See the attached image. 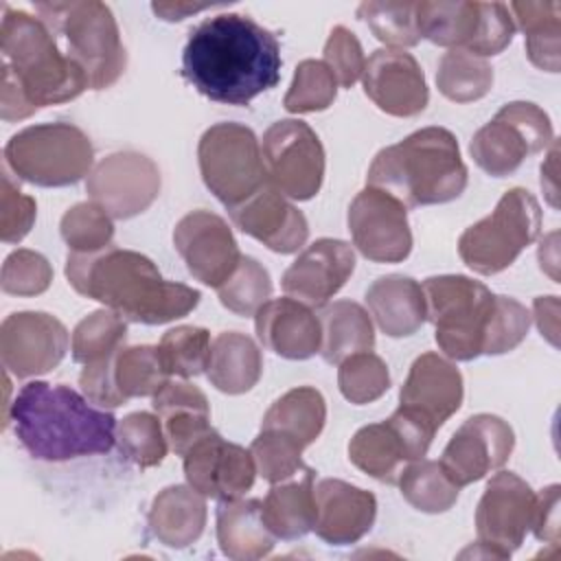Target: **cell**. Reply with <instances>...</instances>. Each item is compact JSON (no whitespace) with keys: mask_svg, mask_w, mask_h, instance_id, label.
I'll return each mask as SVG.
<instances>
[{"mask_svg":"<svg viewBox=\"0 0 561 561\" xmlns=\"http://www.w3.org/2000/svg\"><path fill=\"white\" fill-rule=\"evenodd\" d=\"M280 44L250 15L202 20L182 50V77L206 99L248 105L280 81Z\"/></svg>","mask_w":561,"mask_h":561,"instance_id":"cell-1","label":"cell"},{"mask_svg":"<svg viewBox=\"0 0 561 561\" xmlns=\"http://www.w3.org/2000/svg\"><path fill=\"white\" fill-rule=\"evenodd\" d=\"M66 278L77 294L103 302L129 322L164 324L191 313L202 294L162 278L156 263L134 250L105 248L66 259Z\"/></svg>","mask_w":561,"mask_h":561,"instance_id":"cell-2","label":"cell"},{"mask_svg":"<svg viewBox=\"0 0 561 561\" xmlns=\"http://www.w3.org/2000/svg\"><path fill=\"white\" fill-rule=\"evenodd\" d=\"M9 421L22 447L46 462L110 451L118 425L112 412L70 386L46 381H28L20 388L9 408Z\"/></svg>","mask_w":561,"mask_h":561,"instance_id":"cell-3","label":"cell"},{"mask_svg":"<svg viewBox=\"0 0 561 561\" xmlns=\"http://www.w3.org/2000/svg\"><path fill=\"white\" fill-rule=\"evenodd\" d=\"M368 186L383 188L405 208L460 197L467 188V167L456 136L432 125L383 147L368 169Z\"/></svg>","mask_w":561,"mask_h":561,"instance_id":"cell-4","label":"cell"},{"mask_svg":"<svg viewBox=\"0 0 561 561\" xmlns=\"http://www.w3.org/2000/svg\"><path fill=\"white\" fill-rule=\"evenodd\" d=\"M2 66H7L28 103L39 110L77 99L90 88L83 68L61 53L42 18L4 7L0 26Z\"/></svg>","mask_w":561,"mask_h":561,"instance_id":"cell-5","label":"cell"},{"mask_svg":"<svg viewBox=\"0 0 561 561\" xmlns=\"http://www.w3.org/2000/svg\"><path fill=\"white\" fill-rule=\"evenodd\" d=\"M35 11L64 37L66 55L75 59L92 90H105L118 81L127 66V53L112 9L99 0L37 2Z\"/></svg>","mask_w":561,"mask_h":561,"instance_id":"cell-6","label":"cell"},{"mask_svg":"<svg viewBox=\"0 0 561 561\" xmlns=\"http://www.w3.org/2000/svg\"><path fill=\"white\" fill-rule=\"evenodd\" d=\"M421 287L438 348L458 362L480 357L495 294L462 274L430 276Z\"/></svg>","mask_w":561,"mask_h":561,"instance_id":"cell-7","label":"cell"},{"mask_svg":"<svg viewBox=\"0 0 561 561\" xmlns=\"http://www.w3.org/2000/svg\"><path fill=\"white\" fill-rule=\"evenodd\" d=\"M4 162L35 186H68L92 171L94 147L72 123H42L13 134L4 147Z\"/></svg>","mask_w":561,"mask_h":561,"instance_id":"cell-8","label":"cell"},{"mask_svg":"<svg viewBox=\"0 0 561 561\" xmlns=\"http://www.w3.org/2000/svg\"><path fill=\"white\" fill-rule=\"evenodd\" d=\"M541 228V208L526 188L506 191L493 213L469 226L458 239L462 263L476 274L491 276L508 265L528 248Z\"/></svg>","mask_w":561,"mask_h":561,"instance_id":"cell-9","label":"cell"},{"mask_svg":"<svg viewBox=\"0 0 561 561\" xmlns=\"http://www.w3.org/2000/svg\"><path fill=\"white\" fill-rule=\"evenodd\" d=\"M197 162L204 184L226 208L243 204L270 182L259 138L241 123L208 127L197 145Z\"/></svg>","mask_w":561,"mask_h":561,"instance_id":"cell-10","label":"cell"},{"mask_svg":"<svg viewBox=\"0 0 561 561\" xmlns=\"http://www.w3.org/2000/svg\"><path fill=\"white\" fill-rule=\"evenodd\" d=\"M552 140L548 114L535 103L513 101L473 134L469 151L484 173L504 178L515 173L528 156L543 151Z\"/></svg>","mask_w":561,"mask_h":561,"instance_id":"cell-11","label":"cell"},{"mask_svg":"<svg viewBox=\"0 0 561 561\" xmlns=\"http://www.w3.org/2000/svg\"><path fill=\"white\" fill-rule=\"evenodd\" d=\"M434 434L427 421L397 408L386 421L364 425L353 434L348 458L370 478L394 484L403 465L427 454Z\"/></svg>","mask_w":561,"mask_h":561,"instance_id":"cell-12","label":"cell"},{"mask_svg":"<svg viewBox=\"0 0 561 561\" xmlns=\"http://www.w3.org/2000/svg\"><path fill=\"white\" fill-rule=\"evenodd\" d=\"M270 182L289 199H311L324 180V149L318 134L298 118L267 127L261 140Z\"/></svg>","mask_w":561,"mask_h":561,"instance_id":"cell-13","label":"cell"},{"mask_svg":"<svg viewBox=\"0 0 561 561\" xmlns=\"http://www.w3.org/2000/svg\"><path fill=\"white\" fill-rule=\"evenodd\" d=\"M537 495L526 480L513 471H497L476 508L478 543L486 557L508 559L533 526Z\"/></svg>","mask_w":561,"mask_h":561,"instance_id":"cell-14","label":"cell"},{"mask_svg":"<svg viewBox=\"0 0 561 561\" xmlns=\"http://www.w3.org/2000/svg\"><path fill=\"white\" fill-rule=\"evenodd\" d=\"M85 191L112 219H129L156 202L160 171L145 153L116 151L92 167Z\"/></svg>","mask_w":561,"mask_h":561,"instance_id":"cell-15","label":"cell"},{"mask_svg":"<svg viewBox=\"0 0 561 561\" xmlns=\"http://www.w3.org/2000/svg\"><path fill=\"white\" fill-rule=\"evenodd\" d=\"M353 245L375 263H399L412 252L408 208L377 186L362 188L348 206Z\"/></svg>","mask_w":561,"mask_h":561,"instance_id":"cell-16","label":"cell"},{"mask_svg":"<svg viewBox=\"0 0 561 561\" xmlns=\"http://www.w3.org/2000/svg\"><path fill=\"white\" fill-rule=\"evenodd\" d=\"M68 331L50 313L20 311L2 320L0 357L7 373L18 379L46 375L68 353Z\"/></svg>","mask_w":561,"mask_h":561,"instance_id":"cell-17","label":"cell"},{"mask_svg":"<svg viewBox=\"0 0 561 561\" xmlns=\"http://www.w3.org/2000/svg\"><path fill=\"white\" fill-rule=\"evenodd\" d=\"M513 427L495 414L469 416L449 438L438 460L456 486L482 480L489 471L500 469L513 454Z\"/></svg>","mask_w":561,"mask_h":561,"instance_id":"cell-18","label":"cell"},{"mask_svg":"<svg viewBox=\"0 0 561 561\" xmlns=\"http://www.w3.org/2000/svg\"><path fill=\"white\" fill-rule=\"evenodd\" d=\"M173 245L186 270L204 285L219 287L241 261L237 239L228 224L210 210H191L173 230Z\"/></svg>","mask_w":561,"mask_h":561,"instance_id":"cell-19","label":"cell"},{"mask_svg":"<svg viewBox=\"0 0 561 561\" xmlns=\"http://www.w3.org/2000/svg\"><path fill=\"white\" fill-rule=\"evenodd\" d=\"M184 476L204 497L219 502L243 497L256 476L252 451L224 440L215 430L199 438L184 456Z\"/></svg>","mask_w":561,"mask_h":561,"instance_id":"cell-20","label":"cell"},{"mask_svg":"<svg viewBox=\"0 0 561 561\" xmlns=\"http://www.w3.org/2000/svg\"><path fill=\"white\" fill-rule=\"evenodd\" d=\"M366 96L390 116H416L430 101L425 75L419 61L401 48H379L364 66Z\"/></svg>","mask_w":561,"mask_h":561,"instance_id":"cell-21","label":"cell"},{"mask_svg":"<svg viewBox=\"0 0 561 561\" xmlns=\"http://www.w3.org/2000/svg\"><path fill=\"white\" fill-rule=\"evenodd\" d=\"M355 252L342 239L322 237L307 245L283 274V291L309 307L327 305L351 278Z\"/></svg>","mask_w":561,"mask_h":561,"instance_id":"cell-22","label":"cell"},{"mask_svg":"<svg viewBox=\"0 0 561 561\" xmlns=\"http://www.w3.org/2000/svg\"><path fill=\"white\" fill-rule=\"evenodd\" d=\"M234 226L278 254L298 252L309 237L305 215L267 182L243 204L228 208Z\"/></svg>","mask_w":561,"mask_h":561,"instance_id":"cell-23","label":"cell"},{"mask_svg":"<svg viewBox=\"0 0 561 561\" xmlns=\"http://www.w3.org/2000/svg\"><path fill=\"white\" fill-rule=\"evenodd\" d=\"M462 375L438 353L419 355L399 392V408L438 430L462 403Z\"/></svg>","mask_w":561,"mask_h":561,"instance_id":"cell-24","label":"cell"},{"mask_svg":"<svg viewBox=\"0 0 561 561\" xmlns=\"http://www.w3.org/2000/svg\"><path fill=\"white\" fill-rule=\"evenodd\" d=\"M316 495V535L331 546L359 541L375 524L377 497L351 482L322 478L313 484Z\"/></svg>","mask_w":561,"mask_h":561,"instance_id":"cell-25","label":"cell"},{"mask_svg":"<svg viewBox=\"0 0 561 561\" xmlns=\"http://www.w3.org/2000/svg\"><path fill=\"white\" fill-rule=\"evenodd\" d=\"M254 327L263 346L285 359H309L320 353V318L296 298H270L254 313Z\"/></svg>","mask_w":561,"mask_h":561,"instance_id":"cell-26","label":"cell"},{"mask_svg":"<svg viewBox=\"0 0 561 561\" xmlns=\"http://www.w3.org/2000/svg\"><path fill=\"white\" fill-rule=\"evenodd\" d=\"M151 405L162 421L171 449L178 456H184L199 438L213 432L208 399L188 381H169L153 397Z\"/></svg>","mask_w":561,"mask_h":561,"instance_id":"cell-27","label":"cell"},{"mask_svg":"<svg viewBox=\"0 0 561 561\" xmlns=\"http://www.w3.org/2000/svg\"><path fill=\"white\" fill-rule=\"evenodd\" d=\"M366 305L377 327L390 337H408L427 320L423 287L403 274H388L366 289Z\"/></svg>","mask_w":561,"mask_h":561,"instance_id":"cell-28","label":"cell"},{"mask_svg":"<svg viewBox=\"0 0 561 561\" xmlns=\"http://www.w3.org/2000/svg\"><path fill=\"white\" fill-rule=\"evenodd\" d=\"M147 524L160 543L169 548H186L204 533L206 500L193 486H167L153 497Z\"/></svg>","mask_w":561,"mask_h":561,"instance_id":"cell-29","label":"cell"},{"mask_svg":"<svg viewBox=\"0 0 561 561\" xmlns=\"http://www.w3.org/2000/svg\"><path fill=\"white\" fill-rule=\"evenodd\" d=\"M261 500H226L217 506V543L228 559L256 561L272 552L276 537L263 522Z\"/></svg>","mask_w":561,"mask_h":561,"instance_id":"cell-30","label":"cell"},{"mask_svg":"<svg viewBox=\"0 0 561 561\" xmlns=\"http://www.w3.org/2000/svg\"><path fill=\"white\" fill-rule=\"evenodd\" d=\"M316 471L305 467L296 476L272 484L263 500V522L276 539H300L313 530L316 524Z\"/></svg>","mask_w":561,"mask_h":561,"instance_id":"cell-31","label":"cell"},{"mask_svg":"<svg viewBox=\"0 0 561 561\" xmlns=\"http://www.w3.org/2000/svg\"><path fill=\"white\" fill-rule=\"evenodd\" d=\"M263 373V355L252 337L224 331L210 344L206 366L208 381L226 394H243L256 386Z\"/></svg>","mask_w":561,"mask_h":561,"instance_id":"cell-32","label":"cell"},{"mask_svg":"<svg viewBox=\"0 0 561 561\" xmlns=\"http://www.w3.org/2000/svg\"><path fill=\"white\" fill-rule=\"evenodd\" d=\"M322 346L320 355L327 364H340L348 355L373 351L375 329L368 311L353 300H335L322 305L320 313Z\"/></svg>","mask_w":561,"mask_h":561,"instance_id":"cell-33","label":"cell"},{"mask_svg":"<svg viewBox=\"0 0 561 561\" xmlns=\"http://www.w3.org/2000/svg\"><path fill=\"white\" fill-rule=\"evenodd\" d=\"M515 28L526 35V55L533 66L559 72L561 68V4L559 2H511Z\"/></svg>","mask_w":561,"mask_h":561,"instance_id":"cell-34","label":"cell"},{"mask_svg":"<svg viewBox=\"0 0 561 561\" xmlns=\"http://www.w3.org/2000/svg\"><path fill=\"white\" fill-rule=\"evenodd\" d=\"M324 421L327 403L322 392L311 386H298L270 405L261 421V430H278L307 447L320 436Z\"/></svg>","mask_w":561,"mask_h":561,"instance_id":"cell-35","label":"cell"},{"mask_svg":"<svg viewBox=\"0 0 561 561\" xmlns=\"http://www.w3.org/2000/svg\"><path fill=\"white\" fill-rule=\"evenodd\" d=\"M419 35L436 46L467 48L478 31V2L421 0L414 4Z\"/></svg>","mask_w":561,"mask_h":561,"instance_id":"cell-36","label":"cell"},{"mask_svg":"<svg viewBox=\"0 0 561 561\" xmlns=\"http://www.w3.org/2000/svg\"><path fill=\"white\" fill-rule=\"evenodd\" d=\"M397 484L401 489L403 500L414 506L421 513H445L449 511L460 493V486H456L438 460H412L408 462Z\"/></svg>","mask_w":561,"mask_h":561,"instance_id":"cell-37","label":"cell"},{"mask_svg":"<svg viewBox=\"0 0 561 561\" xmlns=\"http://www.w3.org/2000/svg\"><path fill=\"white\" fill-rule=\"evenodd\" d=\"M436 85L449 101L471 103L489 94L493 85V68L486 59L476 57L465 48H451L438 61Z\"/></svg>","mask_w":561,"mask_h":561,"instance_id":"cell-38","label":"cell"},{"mask_svg":"<svg viewBox=\"0 0 561 561\" xmlns=\"http://www.w3.org/2000/svg\"><path fill=\"white\" fill-rule=\"evenodd\" d=\"M114 381L129 401L134 397H156L169 381L158 346H123L114 357Z\"/></svg>","mask_w":561,"mask_h":561,"instance_id":"cell-39","label":"cell"},{"mask_svg":"<svg viewBox=\"0 0 561 561\" xmlns=\"http://www.w3.org/2000/svg\"><path fill=\"white\" fill-rule=\"evenodd\" d=\"M127 340V322L112 309H96L85 316L72 331V359L77 364H94L114 357Z\"/></svg>","mask_w":561,"mask_h":561,"instance_id":"cell-40","label":"cell"},{"mask_svg":"<svg viewBox=\"0 0 561 561\" xmlns=\"http://www.w3.org/2000/svg\"><path fill=\"white\" fill-rule=\"evenodd\" d=\"M167 443L158 414L131 412L116 425V445L121 454L140 469L160 465L167 456Z\"/></svg>","mask_w":561,"mask_h":561,"instance_id":"cell-41","label":"cell"},{"mask_svg":"<svg viewBox=\"0 0 561 561\" xmlns=\"http://www.w3.org/2000/svg\"><path fill=\"white\" fill-rule=\"evenodd\" d=\"M416 2L403 0H370L357 7V18L368 24L373 35L390 48H408L421 42L416 18H414Z\"/></svg>","mask_w":561,"mask_h":561,"instance_id":"cell-42","label":"cell"},{"mask_svg":"<svg viewBox=\"0 0 561 561\" xmlns=\"http://www.w3.org/2000/svg\"><path fill=\"white\" fill-rule=\"evenodd\" d=\"M210 333L202 327L182 324L175 329H169L160 344V357L167 368V373L173 377H197L206 370L208 357H210Z\"/></svg>","mask_w":561,"mask_h":561,"instance_id":"cell-43","label":"cell"},{"mask_svg":"<svg viewBox=\"0 0 561 561\" xmlns=\"http://www.w3.org/2000/svg\"><path fill=\"white\" fill-rule=\"evenodd\" d=\"M61 239L70 252L90 254L112 245L114 221L96 202H79L59 221Z\"/></svg>","mask_w":561,"mask_h":561,"instance_id":"cell-44","label":"cell"},{"mask_svg":"<svg viewBox=\"0 0 561 561\" xmlns=\"http://www.w3.org/2000/svg\"><path fill=\"white\" fill-rule=\"evenodd\" d=\"M337 386L346 401L366 405L383 397L390 388V373L386 362L373 351L348 355L337 364Z\"/></svg>","mask_w":561,"mask_h":561,"instance_id":"cell-45","label":"cell"},{"mask_svg":"<svg viewBox=\"0 0 561 561\" xmlns=\"http://www.w3.org/2000/svg\"><path fill=\"white\" fill-rule=\"evenodd\" d=\"M219 302L237 316H254L272 298V278L252 256H241L237 270L217 287Z\"/></svg>","mask_w":561,"mask_h":561,"instance_id":"cell-46","label":"cell"},{"mask_svg":"<svg viewBox=\"0 0 561 561\" xmlns=\"http://www.w3.org/2000/svg\"><path fill=\"white\" fill-rule=\"evenodd\" d=\"M337 94V81L331 68L320 59H305L296 66L294 81L283 99L291 114H311L327 110Z\"/></svg>","mask_w":561,"mask_h":561,"instance_id":"cell-47","label":"cell"},{"mask_svg":"<svg viewBox=\"0 0 561 561\" xmlns=\"http://www.w3.org/2000/svg\"><path fill=\"white\" fill-rule=\"evenodd\" d=\"M302 449L296 438L278 430H261L250 445L256 473L270 484L283 482L305 469Z\"/></svg>","mask_w":561,"mask_h":561,"instance_id":"cell-48","label":"cell"},{"mask_svg":"<svg viewBox=\"0 0 561 561\" xmlns=\"http://www.w3.org/2000/svg\"><path fill=\"white\" fill-rule=\"evenodd\" d=\"M530 329V313L528 309L511 298V296H495L491 320L484 335L482 355H504L517 348Z\"/></svg>","mask_w":561,"mask_h":561,"instance_id":"cell-49","label":"cell"},{"mask_svg":"<svg viewBox=\"0 0 561 561\" xmlns=\"http://www.w3.org/2000/svg\"><path fill=\"white\" fill-rule=\"evenodd\" d=\"M53 267L35 250H13L2 265V291L11 296H37L50 287Z\"/></svg>","mask_w":561,"mask_h":561,"instance_id":"cell-50","label":"cell"},{"mask_svg":"<svg viewBox=\"0 0 561 561\" xmlns=\"http://www.w3.org/2000/svg\"><path fill=\"white\" fill-rule=\"evenodd\" d=\"M480 20L471 44L465 48L476 57H493L502 53L515 35V24L504 2H478Z\"/></svg>","mask_w":561,"mask_h":561,"instance_id":"cell-51","label":"cell"},{"mask_svg":"<svg viewBox=\"0 0 561 561\" xmlns=\"http://www.w3.org/2000/svg\"><path fill=\"white\" fill-rule=\"evenodd\" d=\"M324 64L331 68L342 88H351L362 79L366 57L359 39L346 26H333L324 44Z\"/></svg>","mask_w":561,"mask_h":561,"instance_id":"cell-52","label":"cell"},{"mask_svg":"<svg viewBox=\"0 0 561 561\" xmlns=\"http://www.w3.org/2000/svg\"><path fill=\"white\" fill-rule=\"evenodd\" d=\"M35 199L31 195H24L11 178L2 175V188H0V237L4 243H20L35 221Z\"/></svg>","mask_w":561,"mask_h":561,"instance_id":"cell-53","label":"cell"},{"mask_svg":"<svg viewBox=\"0 0 561 561\" xmlns=\"http://www.w3.org/2000/svg\"><path fill=\"white\" fill-rule=\"evenodd\" d=\"M114 357L85 364L79 375V386L83 397L99 408H118L127 403V399L118 392L114 381Z\"/></svg>","mask_w":561,"mask_h":561,"instance_id":"cell-54","label":"cell"},{"mask_svg":"<svg viewBox=\"0 0 561 561\" xmlns=\"http://www.w3.org/2000/svg\"><path fill=\"white\" fill-rule=\"evenodd\" d=\"M530 530L539 541L559 546V484H550L537 495Z\"/></svg>","mask_w":561,"mask_h":561,"instance_id":"cell-55","label":"cell"},{"mask_svg":"<svg viewBox=\"0 0 561 561\" xmlns=\"http://www.w3.org/2000/svg\"><path fill=\"white\" fill-rule=\"evenodd\" d=\"M37 110L28 103L22 88L13 79L11 70L2 66V83H0V116L2 121H22L35 114Z\"/></svg>","mask_w":561,"mask_h":561,"instance_id":"cell-56","label":"cell"},{"mask_svg":"<svg viewBox=\"0 0 561 561\" xmlns=\"http://www.w3.org/2000/svg\"><path fill=\"white\" fill-rule=\"evenodd\" d=\"M533 313L537 329L552 344L559 346V298L557 296H537L533 302Z\"/></svg>","mask_w":561,"mask_h":561,"instance_id":"cell-57","label":"cell"},{"mask_svg":"<svg viewBox=\"0 0 561 561\" xmlns=\"http://www.w3.org/2000/svg\"><path fill=\"white\" fill-rule=\"evenodd\" d=\"M557 142L552 140L550 142V151H548V158L546 162L541 164V188H543V195L548 199V204L552 208H557Z\"/></svg>","mask_w":561,"mask_h":561,"instance_id":"cell-58","label":"cell"},{"mask_svg":"<svg viewBox=\"0 0 561 561\" xmlns=\"http://www.w3.org/2000/svg\"><path fill=\"white\" fill-rule=\"evenodd\" d=\"M210 4H188V2H153L151 9L158 18L167 20V22H180L191 13H199L204 9H208Z\"/></svg>","mask_w":561,"mask_h":561,"instance_id":"cell-59","label":"cell"},{"mask_svg":"<svg viewBox=\"0 0 561 561\" xmlns=\"http://www.w3.org/2000/svg\"><path fill=\"white\" fill-rule=\"evenodd\" d=\"M557 232H550L541 245H539V265L543 272L550 274L552 280H559V274H557V265H559V256H557Z\"/></svg>","mask_w":561,"mask_h":561,"instance_id":"cell-60","label":"cell"}]
</instances>
